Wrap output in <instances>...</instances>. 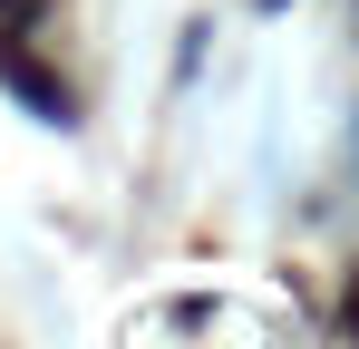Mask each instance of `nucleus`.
<instances>
[{
    "label": "nucleus",
    "mask_w": 359,
    "mask_h": 349,
    "mask_svg": "<svg viewBox=\"0 0 359 349\" xmlns=\"http://www.w3.org/2000/svg\"><path fill=\"white\" fill-rule=\"evenodd\" d=\"M0 78L20 88V107H29V116H59V126L78 116V97H68V88H59V78H49L29 49H20V39H0Z\"/></svg>",
    "instance_id": "obj_1"
},
{
    "label": "nucleus",
    "mask_w": 359,
    "mask_h": 349,
    "mask_svg": "<svg viewBox=\"0 0 359 349\" xmlns=\"http://www.w3.org/2000/svg\"><path fill=\"white\" fill-rule=\"evenodd\" d=\"M262 10H272V0H262Z\"/></svg>",
    "instance_id": "obj_2"
}]
</instances>
